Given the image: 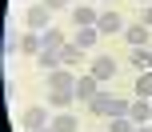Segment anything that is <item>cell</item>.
Returning <instances> with one entry per match:
<instances>
[{"mask_svg":"<svg viewBox=\"0 0 152 132\" xmlns=\"http://www.w3.org/2000/svg\"><path fill=\"white\" fill-rule=\"evenodd\" d=\"M136 132H152V128H148V124H136Z\"/></svg>","mask_w":152,"mask_h":132,"instance_id":"obj_22","label":"cell"},{"mask_svg":"<svg viewBox=\"0 0 152 132\" xmlns=\"http://www.w3.org/2000/svg\"><path fill=\"white\" fill-rule=\"evenodd\" d=\"M128 116H132V124H152V100L136 96V100L128 104Z\"/></svg>","mask_w":152,"mask_h":132,"instance_id":"obj_8","label":"cell"},{"mask_svg":"<svg viewBox=\"0 0 152 132\" xmlns=\"http://www.w3.org/2000/svg\"><path fill=\"white\" fill-rule=\"evenodd\" d=\"M96 40H100V28H96V24H88V28H72V44L84 48V52H88Z\"/></svg>","mask_w":152,"mask_h":132,"instance_id":"obj_9","label":"cell"},{"mask_svg":"<svg viewBox=\"0 0 152 132\" xmlns=\"http://www.w3.org/2000/svg\"><path fill=\"white\" fill-rule=\"evenodd\" d=\"M120 36L128 40L132 48H148V36H152V28H148V24H128V28H124Z\"/></svg>","mask_w":152,"mask_h":132,"instance_id":"obj_7","label":"cell"},{"mask_svg":"<svg viewBox=\"0 0 152 132\" xmlns=\"http://www.w3.org/2000/svg\"><path fill=\"white\" fill-rule=\"evenodd\" d=\"M80 128V120H76V112H52V132H76Z\"/></svg>","mask_w":152,"mask_h":132,"instance_id":"obj_11","label":"cell"},{"mask_svg":"<svg viewBox=\"0 0 152 132\" xmlns=\"http://www.w3.org/2000/svg\"><path fill=\"white\" fill-rule=\"evenodd\" d=\"M96 28H100V36H116V32H124V20H120V12L104 8V12L96 16Z\"/></svg>","mask_w":152,"mask_h":132,"instance_id":"obj_4","label":"cell"},{"mask_svg":"<svg viewBox=\"0 0 152 132\" xmlns=\"http://www.w3.org/2000/svg\"><path fill=\"white\" fill-rule=\"evenodd\" d=\"M136 96L152 100V68H148V72H136Z\"/></svg>","mask_w":152,"mask_h":132,"instance_id":"obj_17","label":"cell"},{"mask_svg":"<svg viewBox=\"0 0 152 132\" xmlns=\"http://www.w3.org/2000/svg\"><path fill=\"white\" fill-rule=\"evenodd\" d=\"M108 132H136V124H132V116H112L108 120Z\"/></svg>","mask_w":152,"mask_h":132,"instance_id":"obj_19","label":"cell"},{"mask_svg":"<svg viewBox=\"0 0 152 132\" xmlns=\"http://www.w3.org/2000/svg\"><path fill=\"white\" fill-rule=\"evenodd\" d=\"M40 132H52V124H48V128H40Z\"/></svg>","mask_w":152,"mask_h":132,"instance_id":"obj_24","label":"cell"},{"mask_svg":"<svg viewBox=\"0 0 152 132\" xmlns=\"http://www.w3.org/2000/svg\"><path fill=\"white\" fill-rule=\"evenodd\" d=\"M128 64L136 72H148L152 68V52H148V48H132V52H128Z\"/></svg>","mask_w":152,"mask_h":132,"instance_id":"obj_15","label":"cell"},{"mask_svg":"<svg viewBox=\"0 0 152 132\" xmlns=\"http://www.w3.org/2000/svg\"><path fill=\"white\" fill-rule=\"evenodd\" d=\"M148 128H152V124H148Z\"/></svg>","mask_w":152,"mask_h":132,"instance_id":"obj_26","label":"cell"},{"mask_svg":"<svg viewBox=\"0 0 152 132\" xmlns=\"http://www.w3.org/2000/svg\"><path fill=\"white\" fill-rule=\"evenodd\" d=\"M24 28H28V32H44V28H52V8H48L44 0L28 4V8H24Z\"/></svg>","mask_w":152,"mask_h":132,"instance_id":"obj_1","label":"cell"},{"mask_svg":"<svg viewBox=\"0 0 152 132\" xmlns=\"http://www.w3.org/2000/svg\"><path fill=\"white\" fill-rule=\"evenodd\" d=\"M60 64H64V56L56 52V48H44V52L36 56V68H40V72H56Z\"/></svg>","mask_w":152,"mask_h":132,"instance_id":"obj_13","label":"cell"},{"mask_svg":"<svg viewBox=\"0 0 152 132\" xmlns=\"http://www.w3.org/2000/svg\"><path fill=\"white\" fill-rule=\"evenodd\" d=\"M116 68H120V64H116L112 56H96L88 72H92V76H96V80H100V84H104V80H112V76H116Z\"/></svg>","mask_w":152,"mask_h":132,"instance_id":"obj_5","label":"cell"},{"mask_svg":"<svg viewBox=\"0 0 152 132\" xmlns=\"http://www.w3.org/2000/svg\"><path fill=\"white\" fill-rule=\"evenodd\" d=\"M48 124H52V116L44 112V104H32V108L20 112V128H28V132H40V128H48Z\"/></svg>","mask_w":152,"mask_h":132,"instance_id":"obj_2","label":"cell"},{"mask_svg":"<svg viewBox=\"0 0 152 132\" xmlns=\"http://www.w3.org/2000/svg\"><path fill=\"white\" fill-rule=\"evenodd\" d=\"M60 56H64V68H80V64H84V48H76L72 40L60 48Z\"/></svg>","mask_w":152,"mask_h":132,"instance_id":"obj_14","label":"cell"},{"mask_svg":"<svg viewBox=\"0 0 152 132\" xmlns=\"http://www.w3.org/2000/svg\"><path fill=\"white\" fill-rule=\"evenodd\" d=\"M72 100H76V92H48V108L52 112H64Z\"/></svg>","mask_w":152,"mask_h":132,"instance_id":"obj_16","label":"cell"},{"mask_svg":"<svg viewBox=\"0 0 152 132\" xmlns=\"http://www.w3.org/2000/svg\"><path fill=\"white\" fill-rule=\"evenodd\" d=\"M92 96H100V80L92 76V72H88V76H76V100L88 104Z\"/></svg>","mask_w":152,"mask_h":132,"instance_id":"obj_6","label":"cell"},{"mask_svg":"<svg viewBox=\"0 0 152 132\" xmlns=\"http://www.w3.org/2000/svg\"><path fill=\"white\" fill-rule=\"evenodd\" d=\"M48 92H76V72H72V68L48 72Z\"/></svg>","mask_w":152,"mask_h":132,"instance_id":"obj_3","label":"cell"},{"mask_svg":"<svg viewBox=\"0 0 152 132\" xmlns=\"http://www.w3.org/2000/svg\"><path fill=\"white\" fill-rule=\"evenodd\" d=\"M44 4H48V8H52V12H56V8H64V4H68V0H44Z\"/></svg>","mask_w":152,"mask_h":132,"instance_id":"obj_21","label":"cell"},{"mask_svg":"<svg viewBox=\"0 0 152 132\" xmlns=\"http://www.w3.org/2000/svg\"><path fill=\"white\" fill-rule=\"evenodd\" d=\"M20 52L24 56H40L44 52V36H40V32H24L20 36Z\"/></svg>","mask_w":152,"mask_h":132,"instance_id":"obj_12","label":"cell"},{"mask_svg":"<svg viewBox=\"0 0 152 132\" xmlns=\"http://www.w3.org/2000/svg\"><path fill=\"white\" fill-rule=\"evenodd\" d=\"M136 4H152V0H136Z\"/></svg>","mask_w":152,"mask_h":132,"instance_id":"obj_23","label":"cell"},{"mask_svg":"<svg viewBox=\"0 0 152 132\" xmlns=\"http://www.w3.org/2000/svg\"><path fill=\"white\" fill-rule=\"evenodd\" d=\"M40 36H44V48H56V52H60V48L68 44V40H64V32H56V28H44Z\"/></svg>","mask_w":152,"mask_h":132,"instance_id":"obj_18","label":"cell"},{"mask_svg":"<svg viewBox=\"0 0 152 132\" xmlns=\"http://www.w3.org/2000/svg\"><path fill=\"white\" fill-rule=\"evenodd\" d=\"M24 4H36V0H24Z\"/></svg>","mask_w":152,"mask_h":132,"instance_id":"obj_25","label":"cell"},{"mask_svg":"<svg viewBox=\"0 0 152 132\" xmlns=\"http://www.w3.org/2000/svg\"><path fill=\"white\" fill-rule=\"evenodd\" d=\"M96 8H92V4H76L72 8V28H88V24H96Z\"/></svg>","mask_w":152,"mask_h":132,"instance_id":"obj_10","label":"cell"},{"mask_svg":"<svg viewBox=\"0 0 152 132\" xmlns=\"http://www.w3.org/2000/svg\"><path fill=\"white\" fill-rule=\"evenodd\" d=\"M140 24H148V28H152V4H140Z\"/></svg>","mask_w":152,"mask_h":132,"instance_id":"obj_20","label":"cell"}]
</instances>
